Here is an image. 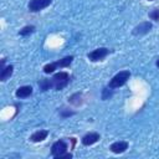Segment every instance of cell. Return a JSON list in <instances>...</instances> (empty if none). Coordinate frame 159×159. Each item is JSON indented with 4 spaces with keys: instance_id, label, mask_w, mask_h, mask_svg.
Wrapping results in <instances>:
<instances>
[{
    "instance_id": "cell-1",
    "label": "cell",
    "mask_w": 159,
    "mask_h": 159,
    "mask_svg": "<svg viewBox=\"0 0 159 159\" xmlns=\"http://www.w3.org/2000/svg\"><path fill=\"white\" fill-rule=\"evenodd\" d=\"M52 84H53V88L56 91H60L62 88H65L68 82H70V75L65 71H61V72H57L52 76Z\"/></svg>"
},
{
    "instance_id": "cell-2",
    "label": "cell",
    "mask_w": 159,
    "mask_h": 159,
    "mask_svg": "<svg viewBox=\"0 0 159 159\" xmlns=\"http://www.w3.org/2000/svg\"><path fill=\"white\" fill-rule=\"evenodd\" d=\"M129 77H130V72L129 71H120V72H118L117 75H114L111 78L108 86L111 88H113V89L114 88H119V87H122V86H124L127 83Z\"/></svg>"
},
{
    "instance_id": "cell-3",
    "label": "cell",
    "mask_w": 159,
    "mask_h": 159,
    "mask_svg": "<svg viewBox=\"0 0 159 159\" xmlns=\"http://www.w3.org/2000/svg\"><path fill=\"white\" fill-rule=\"evenodd\" d=\"M51 2H52V0H30L27 4V7L31 12H37V11L43 10L47 6H50Z\"/></svg>"
},
{
    "instance_id": "cell-4",
    "label": "cell",
    "mask_w": 159,
    "mask_h": 159,
    "mask_svg": "<svg viewBox=\"0 0 159 159\" xmlns=\"http://www.w3.org/2000/svg\"><path fill=\"white\" fill-rule=\"evenodd\" d=\"M108 53H109V50H108L107 47H98V48L93 50L92 52H89V53L87 55V57L89 58V61L97 62V61L103 60Z\"/></svg>"
},
{
    "instance_id": "cell-5",
    "label": "cell",
    "mask_w": 159,
    "mask_h": 159,
    "mask_svg": "<svg viewBox=\"0 0 159 159\" xmlns=\"http://www.w3.org/2000/svg\"><path fill=\"white\" fill-rule=\"evenodd\" d=\"M66 152H67V143L65 140H62V139L55 142L52 144V147H51V154L53 155V158H57L58 155H61V154H63Z\"/></svg>"
},
{
    "instance_id": "cell-6",
    "label": "cell",
    "mask_w": 159,
    "mask_h": 159,
    "mask_svg": "<svg viewBox=\"0 0 159 159\" xmlns=\"http://www.w3.org/2000/svg\"><path fill=\"white\" fill-rule=\"evenodd\" d=\"M152 27H153L152 22H149V21H143V22H140L139 25H137V26L132 30V34H133L134 36H142V35L148 34V32L152 30Z\"/></svg>"
},
{
    "instance_id": "cell-7",
    "label": "cell",
    "mask_w": 159,
    "mask_h": 159,
    "mask_svg": "<svg viewBox=\"0 0 159 159\" xmlns=\"http://www.w3.org/2000/svg\"><path fill=\"white\" fill-rule=\"evenodd\" d=\"M99 138H101V135L98 134V133H96V132H91V133H87L86 135H83L82 137V139H81V143L83 144V145H93L94 143H97L98 140H99Z\"/></svg>"
},
{
    "instance_id": "cell-8",
    "label": "cell",
    "mask_w": 159,
    "mask_h": 159,
    "mask_svg": "<svg viewBox=\"0 0 159 159\" xmlns=\"http://www.w3.org/2000/svg\"><path fill=\"white\" fill-rule=\"evenodd\" d=\"M128 149V143L124 142V140H118V142H114L111 144L109 147V150L114 154H122L124 153L125 150Z\"/></svg>"
},
{
    "instance_id": "cell-9",
    "label": "cell",
    "mask_w": 159,
    "mask_h": 159,
    "mask_svg": "<svg viewBox=\"0 0 159 159\" xmlns=\"http://www.w3.org/2000/svg\"><path fill=\"white\" fill-rule=\"evenodd\" d=\"M48 135V130H45V129H40V130H36L31 135H30V140L34 142V143H39V142H42L47 138Z\"/></svg>"
},
{
    "instance_id": "cell-10",
    "label": "cell",
    "mask_w": 159,
    "mask_h": 159,
    "mask_svg": "<svg viewBox=\"0 0 159 159\" xmlns=\"http://www.w3.org/2000/svg\"><path fill=\"white\" fill-rule=\"evenodd\" d=\"M31 94H32V87L31 86H21L15 92V96L17 98H27Z\"/></svg>"
},
{
    "instance_id": "cell-11",
    "label": "cell",
    "mask_w": 159,
    "mask_h": 159,
    "mask_svg": "<svg viewBox=\"0 0 159 159\" xmlns=\"http://www.w3.org/2000/svg\"><path fill=\"white\" fill-rule=\"evenodd\" d=\"M12 72H14V66H12V65H7V66H5V67L0 71V81L5 82L6 80H9V78L11 77Z\"/></svg>"
},
{
    "instance_id": "cell-12",
    "label": "cell",
    "mask_w": 159,
    "mask_h": 159,
    "mask_svg": "<svg viewBox=\"0 0 159 159\" xmlns=\"http://www.w3.org/2000/svg\"><path fill=\"white\" fill-rule=\"evenodd\" d=\"M72 61H73V56H66V57H63V58L56 61L55 65H56L57 68H58V67H60V68H65V67H68V66L72 63Z\"/></svg>"
},
{
    "instance_id": "cell-13",
    "label": "cell",
    "mask_w": 159,
    "mask_h": 159,
    "mask_svg": "<svg viewBox=\"0 0 159 159\" xmlns=\"http://www.w3.org/2000/svg\"><path fill=\"white\" fill-rule=\"evenodd\" d=\"M39 87L41 91H48L51 88H53V84H52V80H40L39 81Z\"/></svg>"
},
{
    "instance_id": "cell-14",
    "label": "cell",
    "mask_w": 159,
    "mask_h": 159,
    "mask_svg": "<svg viewBox=\"0 0 159 159\" xmlns=\"http://www.w3.org/2000/svg\"><path fill=\"white\" fill-rule=\"evenodd\" d=\"M68 102L71 103V104H73V106H80V104H82V102H83V99H82V93H73L70 98H68Z\"/></svg>"
},
{
    "instance_id": "cell-15",
    "label": "cell",
    "mask_w": 159,
    "mask_h": 159,
    "mask_svg": "<svg viewBox=\"0 0 159 159\" xmlns=\"http://www.w3.org/2000/svg\"><path fill=\"white\" fill-rule=\"evenodd\" d=\"M35 31V26L34 25H27V26H24L20 31H19V35L20 36H29L30 34H32Z\"/></svg>"
},
{
    "instance_id": "cell-16",
    "label": "cell",
    "mask_w": 159,
    "mask_h": 159,
    "mask_svg": "<svg viewBox=\"0 0 159 159\" xmlns=\"http://www.w3.org/2000/svg\"><path fill=\"white\" fill-rule=\"evenodd\" d=\"M112 96H113V88H111L109 86H108V87H104L103 91H102V99H103V101L109 99Z\"/></svg>"
},
{
    "instance_id": "cell-17",
    "label": "cell",
    "mask_w": 159,
    "mask_h": 159,
    "mask_svg": "<svg viewBox=\"0 0 159 159\" xmlns=\"http://www.w3.org/2000/svg\"><path fill=\"white\" fill-rule=\"evenodd\" d=\"M55 70H57V67H56V65H55V62H52V63H47V65H45L43 66V72L45 73H52Z\"/></svg>"
},
{
    "instance_id": "cell-18",
    "label": "cell",
    "mask_w": 159,
    "mask_h": 159,
    "mask_svg": "<svg viewBox=\"0 0 159 159\" xmlns=\"http://www.w3.org/2000/svg\"><path fill=\"white\" fill-rule=\"evenodd\" d=\"M149 17L154 21H159V9H153L149 12Z\"/></svg>"
},
{
    "instance_id": "cell-19",
    "label": "cell",
    "mask_w": 159,
    "mask_h": 159,
    "mask_svg": "<svg viewBox=\"0 0 159 159\" xmlns=\"http://www.w3.org/2000/svg\"><path fill=\"white\" fill-rule=\"evenodd\" d=\"M75 112L73 111H68V109H61L60 111V116L62 118H66V117H70V116H73Z\"/></svg>"
},
{
    "instance_id": "cell-20",
    "label": "cell",
    "mask_w": 159,
    "mask_h": 159,
    "mask_svg": "<svg viewBox=\"0 0 159 159\" xmlns=\"http://www.w3.org/2000/svg\"><path fill=\"white\" fill-rule=\"evenodd\" d=\"M72 158V154L71 153H63V154H61V155H58L57 158H55V159H71Z\"/></svg>"
},
{
    "instance_id": "cell-21",
    "label": "cell",
    "mask_w": 159,
    "mask_h": 159,
    "mask_svg": "<svg viewBox=\"0 0 159 159\" xmlns=\"http://www.w3.org/2000/svg\"><path fill=\"white\" fill-rule=\"evenodd\" d=\"M155 66H157V67H159V58L157 60V62H155Z\"/></svg>"
},
{
    "instance_id": "cell-22",
    "label": "cell",
    "mask_w": 159,
    "mask_h": 159,
    "mask_svg": "<svg viewBox=\"0 0 159 159\" xmlns=\"http://www.w3.org/2000/svg\"><path fill=\"white\" fill-rule=\"evenodd\" d=\"M148 1H153V0H148Z\"/></svg>"
}]
</instances>
